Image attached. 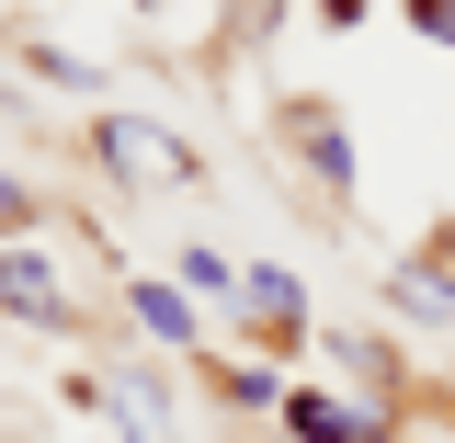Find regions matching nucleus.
<instances>
[{
    "label": "nucleus",
    "instance_id": "7",
    "mask_svg": "<svg viewBox=\"0 0 455 443\" xmlns=\"http://www.w3.org/2000/svg\"><path fill=\"white\" fill-rule=\"evenodd\" d=\"M23 68H35V80H57V91H92V80H103L92 57H68V46H46V35L23 46Z\"/></svg>",
    "mask_w": 455,
    "mask_h": 443
},
{
    "label": "nucleus",
    "instance_id": "6",
    "mask_svg": "<svg viewBox=\"0 0 455 443\" xmlns=\"http://www.w3.org/2000/svg\"><path fill=\"white\" fill-rule=\"evenodd\" d=\"M284 12H296V0H217L228 46H274V35H284Z\"/></svg>",
    "mask_w": 455,
    "mask_h": 443
},
{
    "label": "nucleus",
    "instance_id": "14",
    "mask_svg": "<svg viewBox=\"0 0 455 443\" xmlns=\"http://www.w3.org/2000/svg\"><path fill=\"white\" fill-rule=\"evenodd\" d=\"M0 57H12V46H0Z\"/></svg>",
    "mask_w": 455,
    "mask_h": 443
},
{
    "label": "nucleus",
    "instance_id": "9",
    "mask_svg": "<svg viewBox=\"0 0 455 443\" xmlns=\"http://www.w3.org/2000/svg\"><path fill=\"white\" fill-rule=\"evenodd\" d=\"M228 409H284V376H274V364H228Z\"/></svg>",
    "mask_w": 455,
    "mask_h": 443
},
{
    "label": "nucleus",
    "instance_id": "3",
    "mask_svg": "<svg viewBox=\"0 0 455 443\" xmlns=\"http://www.w3.org/2000/svg\"><path fill=\"white\" fill-rule=\"evenodd\" d=\"M0 319H35V330H68V284L35 239H0Z\"/></svg>",
    "mask_w": 455,
    "mask_h": 443
},
{
    "label": "nucleus",
    "instance_id": "1",
    "mask_svg": "<svg viewBox=\"0 0 455 443\" xmlns=\"http://www.w3.org/2000/svg\"><path fill=\"white\" fill-rule=\"evenodd\" d=\"M92 148H103V170L137 182V194H194V182H205V160L171 137L160 114H92Z\"/></svg>",
    "mask_w": 455,
    "mask_h": 443
},
{
    "label": "nucleus",
    "instance_id": "5",
    "mask_svg": "<svg viewBox=\"0 0 455 443\" xmlns=\"http://www.w3.org/2000/svg\"><path fill=\"white\" fill-rule=\"evenodd\" d=\"M125 307H137L171 352H194V341H205V319H194V296H182V284H125Z\"/></svg>",
    "mask_w": 455,
    "mask_h": 443
},
{
    "label": "nucleus",
    "instance_id": "12",
    "mask_svg": "<svg viewBox=\"0 0 455 443\" xmlns=\"http://www.w3.org/2000/svg\"><path fill=\"white\" fill-rule=\"evenodd\" d=\"M364 12H376V0H319V35H353Z\"/></svg>",
    "mask_w": 455,
    "mask_h": 443
},
{
    "label": "nucleus",
    "instance_id": "13",
    "mask_svg": "<svg viewBox=\"0 0 455 443\" xmlns=\"http://www.w3.org/2000/svg\"><path fill=\"white\" fill-rule=\"evenodd\" d=\"M148 12H160V0H148Z\"/></svg>",
    "mask_w": 455,
    "mask_h": 443
},
{
    "label": "nucleus",
    "instance_id": "11",
    "mask_svg": "<svg viewBox=\"0 0 455 443\" xmlns=\"http://www.w3.org/2000/svg\"><path fill=\"white\" fill-rule=\"evenodd\" d=\"M410 35H433V46L455 57V0H410Z\"/></svg>",
    "mask_w": 455,
    "mask_h": 443
},
{
    "label": "nucleus",
    "instance_id": "8",
    "mask_svg": "<svg viewBox=\"0 0 455 443\" xmlns=\"http://www.w3.org/2000/svg\"><path fill=\"white\" fill-rule=\"evenodd\" d=\"M182 284H194V296H228V307H239V262H228V250H205V239L182 250Z\"/></svg>",
    "mask_w": 455,
    "mask_h": 443
},
{
    "label": "nucleus",
    "instance_id": "10",
    "mask_svg": "<svg viewBox=\"0 0 455 443\" xmlns=\"http://www.w3.org/2000/svg\"><path fill=\"white\" fill-rule=\"evenodd\" d=\"M35 217H46V205H35V182H23V170H0V239H35Z\"/></svg>",
    "mask_w": 455,
    "mask_h": 443
},
{
    "label": "nucleus",
    "instance_id": "2",
    "mask_svg": "<svg viewBox=\"0 0 455 443\" xmlns=\"http://www.w3.org/2000/svg\"><path fill=\"white\" fill-rule=\"evenodd\" d=\"M284 443H410L398 398H341V387H284Z\"/></svg>",
    "mask_w": 455,
    "mask_h": 443
},
{
    "label": "nucleus",
    "instance_id": "4",
    "mask_svg": "<svg viewBox=\"0 0 455 443\" xmlns=\"http://www.w3.org/2000/svg\"><path fill=\"white\" fill-rule=\"evenodd\" d=\"M296 160L319 170V194H331V205H353V182H364V170H353V137H341V103H296Z\"/></svg>",
    "mask_w": 455,
    "mask_h": 443
}]
</instances>
